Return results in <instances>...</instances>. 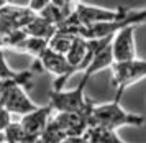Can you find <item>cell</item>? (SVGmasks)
I'll return each mask as SVG.
<instances>
[{
    "label": "cell",
    "instance_id": "obj_2",
    "mask_svg": "<svg viewBox=\"0 0 146 143\" xmlns=\"http://www.w3.org/2000/svg\"><path fill=\"white\" fill-rule=\"evenodd\" d=\"M86 86L77 84L71 91H51L49 92V105L53 107L54 114H79L89 118L94 104L84 94Z\"/></svg>",
    "mask_w": 146,
    "mask_h": 143
},
{
    "label": "cell",
    "instance_id": "obj_12",
    "mask_svg": "<svg viewBox=\"0 0 146 143\" xmlns=\"http://www.w3.org/2000/svg\"><path fill=\"white\" fill-rule=\"evenodd\" d=\"M3 140L8 143H38L40 142V138L30 135L23 128V125L20 124V120L18 122H12L5 128V132H3Z\"/></svg>",
    "mask_w": 146,
    "mask_h": 143
},
{
    "label": "cell",
    "instance_id": "obj_10",
    "mask_svg": "<svg viewBox=\"0 0 146 143\" xmlns=\"http://www.w3.org/2000/svg\"><path fill=\"white\" fill-rule=\"evenodd\" d=\"M35 76V71H15L13 67H10L5 58L3 48H0V81H18L25 86L27 89L31 87V79Z\"/></svg>",
    "mask_w": 146,
    "mask_h": 143
},
{
    "label": "cell",
    "instance_id": "obj_8",
    "mask_svg": "<svg viewBox=\"0 0 146 143\" xmlns=\"http://www.w3.org/2000/svg\"><path fill=\"white\" fill-rule=\"evenodd\" d=\"M115 64V59H113V53H112V36L107 39L104 45L99 46V49L94 53L90 63L87 64V67L82 72V79H80L79 84L87 86V82L90 81L94 74L104 71V69H112V66Z\"/></svg>",
    "mask_w": 146,
    "mask_h": 143
},
{
    "label": "cell",
    "instance_id": "obj_1",
    "mask_svg": "<svg viewBox=\"0 0 146 143\" xmlns=\"http://www.w3.org/2000/svg\"><path fill=\"white\" fill-rule=\"evenodd\" d=\"M141 125H145V117L125 110L120 105V100L94 105L89 114V127H100L117 132L121 127H141Z\"/></svg>",
    "mask_w": 146,
    "mask_h": 143
},
{
    "label": "cell",
    "instance_id": "obj_21",
    "mask_svg": "<svg viewBox=\"0 0 146 143\" xmlns=\"http://www.w3.org/2000/svg\"><path fill=\"white\" fill-rule=\"evenodd\" d=\"M0 143H8V142H5V140H0Z\"/></svg>",
    "mask_w": 146,
    "mask_h": 143
},
{
    "label": "cell",
    "instance_id": "obj_6",
    "mask_svg": "<svg viewBox=\"0 0 146 143\" xmlns=\"http://www.w3.org/2000/svg\"><path fill=\"white\" fill-rule=\"evenodd\" d=\"M0 104L12 115H18V117H23V115H27V114L36 110L40 107L30 99L27 87L18 81H8L7 89L0 99Z\"/></svg>",
    "mask_w": 146,
    "mask_h": 143
},
{
    "label": "cell",
    "instance_id": "obj_19",
    "mask_svg": "<svg viewBox=\"0 0 146 143\" xmlns=\"http://www.w3.org/2000/svg\"><path fill=\"white\" fill-rule=\"evenodd\" d=\"M7 84H8V81H0V99H2L3 92H5V89H7Z\"/></svg>",
    "mask_w": 146,
    "mask_h": 143
},
{
    "label": "cell",
    "instance_id": "obj_16",
    "mask_svg": "<svg viewBox=\"0 0 146 143\" xmlns=\"http://www.w3.org/2000/svg\"><path fill=\"white\" fill-rule=\"evenodd\" d=\"M49 3H53L54 7H58L61 12L69 18L76 12V8L82 3V0H49Z\"/></svg>",
    "mask_w": 146,
    "mask_h": 143
},
{
    "label": "cell",
    "instance_id": "obj_15",
    "mask_svg": "<svg viewBox=\"0 0 146 143\" xmlns=\"http://www.w3.org/2000/svg\"><path fill=\"white\" fill-rule=\"evenodd\" d=\"M48 48V39H41V38H33V36H27V38L21 41L17 51L20 53H27V54H31L35 59L40 56L41 53Z\"/></svg>",
    "mask_w": 146,
    "mask_h": 143
},
{
    "label": "cell",
    "instance_id": "obj_20",
    "mask_svg": "<svg viewBox=\"0 0 146 143\" xmlns=\"http://www.w3.org/2000/svg\"><path fill=\"white\" fill-rule=\"evenodd\" d=\"M5 5H8V0H0V8L5 7Z\"/></svg>",
    "mask_w": 146,
    "mask_h": 143
},
{
    "label": "cell",
    "instance_id": "obj_11",
    "mask_svg": "<svg viewBox=\"0 0 146 143\" xmlns=\"http://www.w3.org/2000/svg\"><path fill=\"white\" fill-rule=\"evenodd\" d=\"M23 30H25V33H27L28 36L48 39V41H49V39L53 38V35L56 33L58 26H54L53 23H49L48 20H44L43 17H40V15L36 13V17H35Z\"/></svg>",
    "mask_w": 146,
    "mask_h": 143
},
{
    "label": "cell",
    "instance_id": "obj_22",
    "mask_svg": "<svg viewBox=\"0 0 146 143\" xmlns=\"http://www.w3.org/2000/svg\"><path fill=\"white\" fill-rule=\"evenodd\" d=\"M90 143H92V142H90Z\"/></svg>",
    "mask_w": 146,
    "mask_h": 143
},
{
    "label": "cell",
    "instance_id": "obj_3",
    "mask_svg": "<svg viewBox=\"0 0 146 143\" xmlns=\"http://www.w3.org/2000/svg\"><path fill=\"white\" fill-rule=\"evenodd\" d=\"M146 78V59H133L112 66V84L115 87V100H120L123 92Z\"/></svg>",
    "mask_w": 146,
    "mask_h": 143
},
{
    "label": "cell",
    "instance_id": "obj_4",
    "mask_svg": "<svg viewBox=\"0 0 146 143\" xmlns=\"http://www.w3.org/2000/svg\"><path fill=\"white\" fill-rule=\"evenodd\" d=\"M35 69L46 71L56 78L53 82V91H62L66 82L69 81V78L72 76L71 66L67 63V58L64 54L53 51L49 46L35 59Z\"/></svg>",
    "mask_w": 146,
    "mask_h": 143
},
{
    "label": "cell",
    "instance_id": "obj_9",
    "mask_svg": "<svg viewBox=\"0 0 146 143\" xmlns=\"http://www.w3.org/2000/svg\"><path fill=\"white\" fill-rule=\"evenodd\" d=\"M53 114H54V110L49 104L43 105V107L40 105L36 110L30 112L27 115H23V117L20 118V124L23 125V128H25L30 135L40 138L41 133L46 130V127L49 125V122H51Z\"/></svg>",
    "mask_w": 146,
    "mask_h": 143
},
{
    "label": "cell",
    "instance_id": "obj_17",
    "mask_svg": "<svg viewBox=\"0 0 146 143\" xmlns=\"http://www.w3.org/2000/svg\"><path fill=\"white\" fill-rule=\"evenodd\" d=\"M12 122H13V120H12V114H10L3 105L0 104V133H3L5 128H7Z\"/></svg>",
    "mask_w": 146,
    "mask_h": 143
},
{
    "label": "cell",
    "instance_id": "obj_13",
    "mask_svg": "<svg viewBox=\"0 0 146 143\" xmlns=\"http://www.w3.org/2000/svg\"><path fill=\"white\" fill-rule=\"evenodd\" d=\"M76 38H77V36L72 35V33L64 31V30H56V33L53 35V38L48 41V46H49L53 51L66 56L67 53H69V49H71V46H72V43H74Z\"/></svg>",
    "mask_w": 146,
    "mask_h": 143
},
{
    "label": "cell",
    "instance_id": "obj_18",
    "mask_svg": "<svg viewBox=\"0 0 146 143\" xmlns=\"http://www.w3.org/2000/svg\"><path fill=\"white\" fill-rule=\"evenodd\" d=\"M48 3H49V0H30V2H28V7L38 13L41 8H44Z\"/></svg>",
    "mask_w": 146,
    "mask_h": 143
},
{
    "label": "cell",
    "instance_id": "obj_5",
    "mask_svg": "<svg viewBox=\"0 0 146 143\" xmlns=\"http://www.w3.org/2000/svg\"><path fill=\"white\" fill-rule=\"evenodd\" d=\"M130 8H105V7H95V5H89V3H80L76 12L74 17L77 18V21L80 23L82 28L87 26H94V25H102V23H112V21H118L123 20L128 15Z\"/></svg>",
    "mask_w": 146,
    "mask_h": 143
},
{
    "label": "cell",
    "instance_id": "obj_14",
    "mask_svg": "<svg viewBox=\"0 0 146 143\" xmlns=\"http://www.w3.org/2000/svg\"><path fill=\"white\" fill-rule=\"evenodd\" d=\"M86 137L92 143H125L117 135L115 130H107V128H100V127H89Z\"/></svg>",
    "mask_w": 146,
    "mask_h": 143
},
{
    "label": "cell",
    "instance_id": "obj_7",
    "mask_svg": "<svg viewBox=\"0 0 146 143\" xmlns=\"http://www.w3.org/2000/svg\"><path fill=\"white\" fill-rule=\"evenodd\" d=\"M135 30L136 26H125L112 36V53L115 63H126L138 58Z\"/></svg>",
    "mask_w": 146,
    "mask_h": 143
}]
</instances>
